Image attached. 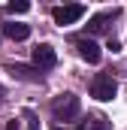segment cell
Masks as SVG:
<instances>
[{"label": "cell", "mask_w": 127, "mask_h": 130, "mask_svg": "<svg viewBox=\"0 0 127 130\" xmlns=\"http://www.w3.org/2000/svg\"><path fill=\"white\" fill-rule=\"evenodd\" d=\"M79 112H82V103H79L76 94H61V97L52 100L55 121H73V118H79Z\"/></svg>", "instance_id": "1"}, {"label": "cell", "mask_w": 127, "mask_h": 130, "mask_svg": "<svg viewBox=\"0 0 127 130\" xmlns=\"http://www.w3.org/2000/svg\"><path fill=\"white\" fill-rule=\"evenodd\" d=\"M118 94V82L109 76V73H97L94 79H91V97L97 100H112Z\"/></svg>", "instance_id": "2"}, {"label": "cell", "mask_w": 127, "mask_h": 130, "mask_svg": "<svg viewBox=\"0 0 127 130\" xmlns=\"http://www.w3.org/2000/svg\"><path fill=\"white\" fill-rule=\"evenodd\" d=\"M82 15H85V6H82V3H67V6H55V9H52V18H55V24H61V27L76 24Z\"/></svg>", "instance_id": "3"}, {"label": "cell", "mask_w": 127, "mask_h": 130, "mask_svg": "<svg viewBox=\"0 0 127 130\" xmlns=\"http://www.w3.org/2000/svg\"><path fill=\"white\" fill-rule=\"evenodd\" d=\"M30 58H33V64H36V70H52V67L58 64V55H55V48L49 42H39L30 52Z\"/></svg>", "instance_id": "4"}, {"label": "cell", "mask_w": 127, "mask_h": 130, "mask_svg": "<svg viewBox=\"0 0 127 130\" xmlns=\"http://www.w3.org/2000/svg\"><path fill=\"white\" fill-rule=\"evenodd\" d=\"M115 18H118V9H109V12L94 15V18L88 21V33H91V36H97V33H109V27H112Z\"/></svg>", "instance_id": "5"}, {"label": "cell", "mask_w": 127, "mask_h": 130, "mask_svg": "<svg viewBox=\"0 0 127 130\" xmlns=\"http://www.w3.org/2000/svg\"><path fill=\"white\" fill-rule=\"evenodd\" d=\"M76 48H79V55H82L88 64H100V58H103L100 45H97L91 36H79V39H76Z\"/></svg>", "instance_id": "6"}, {"label": "cell", "mask_w": 127, "mask_h": 130, "mask_svg": "<svg viewBox=\"0 0 127 130\" xmlns=\"http://www.w3.org/2000/svg\"><path fill=\"white\" fill-rule=\"evenodd\" d=\"M6 130H39V118L33 115L30 109H24L18 118H12V121H9V127H6Z\"/></svg>", "instance_id": "7"}, {"label": "cell", "mask_w": 127, "mask_h": 130, "mask_svg": "<svg viewBox=\"0 0 127 130\" xmlns=\"http://www.w3.org/2000/svg\"><path fill=\"white\" fill-rule=\"evenodd\" d=\"M15 79H24V82H42V73L39 70H30V67H24V64H9L6 67Z\"/></svg>", "instance_id": "8"}, {"label": "cell", "mask_w": 127, "mask_h": 130, "mask_svg": "<svg viewBox=\"0 0 127 130\" xmlns=\"http://www.w3.org/2000/svg\"><path fill=\"white\" fill-rule=\"evenodd\" d=\"M3 36H9V39H27L30 27L21 24V21H9V24H3Z\"/></svg>", "instance_id": "9"}, {"label": "cell", "mask_w": 127, "mask_h": 130, "mask_svg": "<svg viewBox=\"0 0 127 130\" xmlns=\"http://www.w3.org/2000/svg\"><path fill=\"white\" fill-rule=\"evenodd\" d=\"M27 9H30L27 0H12V3H6V12H9V15H24Z\"/></svg>", "instance_id": "10"}, {"label": "cell", "mask_w": 127, "mask_h": 130, "mask_svg": "<svg viewBox=\"0 0 127 130\" xmlns=\"http://www.w3.org/2000/svg\"><path fill=\"white\" fill-rule=\"evenodd\" d=\"M85 127H88V130H109L106 124H103V118H91V121H88Z\"/></svg>", "instance_id": "11"}, {"label": "cell", "mask_w": 127, "mask_h": 130, "mask_svg": "<svg viewBox=\"0 0 127 130\" xmlns=\"http://www.w3.org/2000/svg\"><path fill=\"white\" fill-rule=\"evenodd\" d=\"M0 103H3V88H0Z\"/></svg>", "instance_id": "12"}, {"label": "cell", "mask_w": 127, "mask_h": 130, "mask_svg": "<svg viewBox=\"0 0 127 130\" xmlns=\"http://www.w3.org/2000/svg\"><path fill=\"white\" fill-rule=\"evenodd\" d=\"M79 130H88V127H85V124H82V127H79Z\"/></svg>", "instance_id": "13"}, {"label": "cell", "mask_w": 127, "mask_h": 130, "mask_svg": "<svg viewBox=\"0 0 127 130\" xmlns=\"http://www.w3.org/2000/svg\"><path fill=\"white\" fill-rule=\"evenodd\" d=\"M55 130H64V127H55Z\"/></svg>", "instance_id": "14"}]
</instances>
